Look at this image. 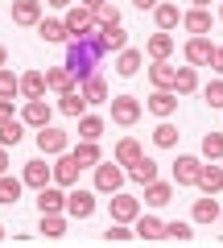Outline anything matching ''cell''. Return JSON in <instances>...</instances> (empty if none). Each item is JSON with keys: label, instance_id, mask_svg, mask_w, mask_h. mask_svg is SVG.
Instances as JSON below:
<instances>
[{"label": "cell", "instance_id": "30bf717a", "mask_svg": "<svg viewBox=\"0 0 223 248\" xmlns=\"http://www.w3.org/2000/svg\"><path fill=\"white\" fill-rule=\"evenodd\" d=\"M145 108H149V112L157 116V120H170V116L178 112V91H153Z\"/></svg>", "mask_w": 223, "mask_h": 248}, {"label": "cell", "instance_id": "4dcf8cb0", "mask_svg": "<svg viewBox=\"0 0 223 248\" xmlns=\"http://www.w3.org/2000/svg\"><path fill=\"white\" fill-rule=\"evenodd\" d=\"M99 37H104V50H128V33L120 25H107V29H99Z\"/></svg>", "mask_w": 223, "mask_h": 248}, {"label": "cell", "instance_id": "4fadbf2b", "mask_svg": "<svg viewBox=\"0 0 223 248\" xmlns=\"http://www.w3.org/2000/svg\"><path fill=\"white\" fill-rule=\"evenodd\" d=\"M37 211H42V215H62V211H66V195L58 190V186L37 190Z\"/></svg>", "mask_w": 223, "mask_h": 248}, {"label": "cell", "instance_id": "db71d44e", "mask_svg": "<svg viewBox=\"0 0 223 248\" xmlns=\"http://www.w3.org/2000/svg\"><path fill=\"white\" fill-rule=\"evenodd\" d=\"M190 4H194V9H207V4H211V0H190Z\"/></svg>", "mask_w": 223, "mask_h": 248}, {"label": "cell", "instance_id": "836d02e7", "mask_svg": "<svg viewBox=\"0 0 223 248\" xmlns=\"http://www.w3.org/2000/svg\"><path fill=\"white\" fill-rule=\"evenodd\" d=\"M21 186H25V182H21V178H9V174H0V203H17V199H21Z\"/></svg>", "mask_w": 223, "mask_h": 248}, {"label": "cell", "instance_id": "6da1fadb", "mask_svg": "<svg viewBox=\"0 0 223 248\" xmlns=\"http://www.w3.org/2000/svg\"><path fill=\"white\" fill-rule=\"evenodd\" d=\"M104 54L107 50H104V37H99V25L95 29H83V33H74L71 42H66V66L74 71L79 87L99 75V58H104Z\"/></svg>", "mask_w": 223, "mask_h": 248}, {"label": "cell", "instance_id": "ab89813d", "mask_svg": "<svg viewBox=\"0 0 223 248\" xmlns=\"http://www.w3.org/2000/svg\"><path fill=\"white\" fill-rule=\"evenodd\" d=\"M95 25H99V29H107V25H120V9L104 0V4L95 9Z\"/></svg>", "mask_w": 223, "mask_h": 248}, {"label": "cell", "instance_id": "c3c4849f", "mask_svg": "<svg viewBox=\"0 0 223 248\" xmlns=\"http://www.w3.org/2000/svg\"><path fill=\"white\" fill-rule=\"evenodd\" d=\"M133 4H136V9H141V13H145V9H157L161 0H133Z\"/></svg>", "mask_w": 223, "mask_h": 248}, {"label": "cell", "instance_id": "7a4b0ae2", "mask_svg": "<svg viewBox=\"0 0 223 248\" xmlns=\"http://www.w3.org/2000/svg\"><path fill=\"white\" fill-rule=\"evenodd\" d=\"M124 174H128V170H120V161H99V166H95V190H99V195H120Z\"/></svg>", "mask_w": 223, "mask_h": 248}, {"label": "cell", "instance_id": "603a6c76", "mask_svg": "<svg viewBox=\"0 0 223 248\" xmlns=\"http://www.w3.org/2000/svg\"><path fill=\"white\" fill-rule=\"evenodd\" d=\"M141 157H145V149H141L136 137H124V141L116 145V161H120V166H136Z\"/></svg>", "mask_w": 223, "mask_h": 248}, {"label": "cell", "instance_id": "f35d334b", "mask_svg": "<svg viewBox=\"0 0 223 248\" xmlns=\"http://www.w3.org/2000/svg\"><path fill=\"white\" fill-rule=\"evenodd\" d=\"M153 141H157L161 149H170V145H178V128H174L170 120H161L157 128H153Z\"/></svg>", "mask_w": 223, "mask_h": 248}, {"label": "cell", "instance_id": "60d3db41", "mask_svg": "<svg viewBox=\"0 0 223 248\" xmlns=\"http://www.w3.org/2000/svg\"><path fill=\"white\" fill-rule=\"evenodd\" d=\"M42 236H50V240L66 236V219L62 215H42Z\"/></svg>", "mask_w": 223, "mask_h": 248}, {"label": "cell", "instance_id": "b9f144b4", "mask_svg": "<svg viewBox=\"0 0 223 248\" xmlns=\"http://www.w3.org/2000/svg\"><path fill=\"white\" fill-rule=\"evenodd\" d=\"M203 153H207L211 161H219V157H223V133H207V137H203Z\"/></svg>", "mask_w": 223, "mask_h": 248}, {"label": "cell", "instance_id": "9f6ffc18", "mask_svg": "<svg viewBox=\"0 0 223 248\" xmlns=\"http://www.w3.org/2000/svg\"><path fill=\"white\" fill-rule=\"evenodd\" d=\"M219 21H223V9H219Z\"/></svg>", "mask_w": 223, "mask_h": 248}, {"label": "cell", "instance_id": "484cf974", "mask_svg": "<svg viewBox=\"0 0 223 248\" xmlns=\"http://www.w3.org/2000/svg\"><path fill=\"white\" fill-rule=\"evenodd\" d=\"M79 91H83V99H87V104H112V99H107V83H104V75L87 79Z\"/></svg>", "mask_w": 223, "mask_h": 248}, {"label": "cell", "instance_id": "2e32d148", "mask_svg": "<svg viewBox=\"0 0 223 248\" xmlns=\"http://www.w3.org/2000/svg\"><path fill=\"white\" fill-rule=\"evenodd\" d=\"M13 21L17 25H42V0H13Z\"/></svg>", "mask_w": 223, "mask_h": 248}, {"label": "cell", "instance_id": "ee69618b", "mask_svg": "<svg viewBox=\"0 0 223 248\" xmlns=\"http://www.w3.org/2000/svg\"><path fill=\"white\" fill-rule=\"evenodd\" d=\"M165 236H174V240H190V236H194V232H190V223L174 219V223H165Z\"/></svg>", "mask_w": 223, "mask_h": 248}, {"label": "cell", "instance_id": "816d5d0a", "mask_svg": "<svg viewBox=\"0 0 223 248\" xmlns=\"http://www.w3.org/2000/svg\"><path fill=\"white\" fill-rule=\"evenodd\" d=\"M79 4H87V9H99V4H104V0H79Z\"/></svg>", "mask_w": 223, "mask_h": 248}, {"label": "cell", "instance_id": "f1b7e54d", "mask_svg": "<svg viewBox=\"0 0 223 248\" xmlns=\"http://www.w3.org/2000/svg\"><path fill=\"white\" fill-rule=\"evenodd\" d=\"M182 25L198 37V33H207V29H211V13H207V9H190V13H182Z\"/></svg>", "mask_w": 223, "mask_h": 248}, {"label": "cell", "instance_id": "d590c367", "mask_svg": "<svg viewBox=\"0 0 223 248\" xmlns=\"http://www.w3.org/2000/svg\"><path fill=\"white\" fill-rule=\"evenodd\" d=\"M153 17H157V29H174L182 21V13H178V4H157Z\"/></svg>", "mask_w": 223, "mask_h": 248}, {"label": "cell", "instance_id": "e575fe53", "mask_svg": "<svg viewBox=\"0 0 223 248\" xmlns=\"http://www.w3.org/2000/svg\"><path fill=\"white\" fill-rule=\"evenodd\" d=\"M79 137L83 141H99L104 137V120L99 116H79Z\"/></svg>", "mask_w": 223, "mask_h": 248}, {"label": "cell", "instance_id": "f907efd6", "mask_svg": "<svg viewBox=\"0 0 223 248\" xmlns=\"http://www.w3.org/2000/svg\"><path fill=\"white\" fill-rule=\"evenodd\" d=\"M9 170V153H4V145H0V174Z\"/></svg>", "mask_w": 223, "mask_h": 248}, {"label": "cell", "instance_id": "681fc988", "mask_svg": "<svg viewBox=\"0 0 223 248\" xmlns=\"http://www.w3.org/2000/svg\"><path fill=\"white\" fill-rule=\"evenodd\" d=\"M45 4H54V9H71L74 0H45Z\"/></svg>", "mask_w": 223, "mask_h": 248}, {"label": "cell", "instance_id": "cb8c5ba5", "mask_svg": "<svg viewBox=\"0 0 223 248\" xmlns=\"http://www.w3.org/2000/svg\"><path fill=\"white\" fill-rule=\"evenodd\" d=\"M170 199H174V186L170 182H161V178H157V182L145 186V203H149V207H165Z\"/></svg>", "mask_w": 223, "mask_h": 248}, {"label": "cell", "instance_id": "e0dca14e", "mask_svg": "<svg viewBox=\"0 0 223 248\" xmlns=\"http://www.w3.org/2000/svg\"><path fill=\"white\" fill-rule=\"evenodd\" d=\"M45 87H50L45 83V71H25L21 75V95L25 99H45Z\"/></svg>", "mask_w": 223, "mask_h": 248}, {"label": "cell", "instance_id": "d6a6232c", "mask_svg": "<svg viewBox=\"0 0 223 248\" xmlns=\"http://www.w3.org/2000/svg\"><path fill=\"white\" fill-rule=\"evenodd\" d=\"M74 157H79V166H99L104 153H99L95 141H79V145H74Z\"/></svg>", "mask_w": 223, "mask_h": 248}, {"label": "cell", "instance_id": "d4e9b609", "mask_svg": "<svg viewBox=\"0 0 223 248\" xmlns=\"http://www.w3.org/2000/svg\"><path fill=\"white\" fill-rule=\"evenodd\" d=\"M141 58H145V54L133 50V46L120 50V54H116V75H124V79H128V75H136V71H141Z\"/></svg>", "mask_w": 223, "mask_h": 248}, {"label": "cell", "instance_id": "52a82bcc", "mask_svg": "<svg viewBox=\"0 0 223 248\" xmlns=\"http://www.w3.org/2000/svg\"><path fill=\"white\" fill-rule=\"evenodd\" d=\"M79 157H74V153H58V161H54V182L58 186H74L79 182Z\"/></svg>", "mask_w": 223, "mask_h": 248}, {"label": "cell", "instance_id": "5b68a950", "mask_svg": "<svg viewBox=\"0 0 223 248\" xmlns=\"http://www.w3.org/2000/svg\"><path fill=\"white\" fill-rule=\"evenodd\" d=\"M182 54H186L190 66H211L215 46H211V37H207V33H198V37H190V42H186V50H182Z\"/></svg>", "mask_w": 223, "mask_h": 248}, {"label": "cell", "instance_id": "9c48e42d", "mask_svg": "<svg viewBox=\"0 0 223 248\" xmlns=\"http://www.w3.org/2000/svg\"><path fill=\"white\" fill-rule=\"evenodd\" d=\"M62 21H66V29H71V37H74V33H83V29H95V9H87V4H71Z\"/></svg>", "mask_w": 223, "mask_h": 248}, {"label": "cell", "instance_id": "7c38bea8", "mask_svg": "<svg viewBox=\"0 0 223 248\" xmlns=\"http://www.w3.org/2000/svg\"><path fill=\"white\" fill-rule=\"evenodd\" d=\"M198 170H203V161L182 153V157L174 161V182H178V186H198Z\"/></svg>", "mask_w": 223, "mask_h": 248}, {"label": "cell", "instance_id": "f5cc1de1", "mask_svg": "<svg viewBox=\"0 0 223 248\" xmlns=\"http://www.w3.org/2000/svg\"><path fill=\"white\" fill-rule=\"evenodd\" d=\"M4 62H9V50H4V46H0V66H4Z\"/></svg>", "mask_w": 223, "mask_h": 248}, {"label": "cell", "instance_id": "8992f818", "mask_svg": "<svg viewBox=\"0 0 223 248\" xmlns=\"http://www.w3.org/2000/svg\"><path fill=\"white\" fill-rule=\"evenodd\" d=\"M50 178H54V166H45L42 157L25 161V174H21V182H25V186H33V190H45V186H50Z\"/></svg>", "mask_w": 223, "mask_h": 248}, {"label": "cell", "instance_id": "ba28073f", "mask_svg": "<svg viewBox=\"0 0 223 248\" xmlns=\"http://www.w3.org/2000/svg\"><path fill=\"white\" fill-rule=\"evenodd\" d=\"M91 211H95V195L91 190H71L66 195V215L71 219H91Z\"/></svg>", "mask_w": 223, "mask_h": 248}, {"label": "cell", "instance_id": "44dd1931", "mask_svg": "<svg viewBox=\"0 0 223 248\" xmlns=\"http://www.w3.org/2000/svg\"><path fill=\"white\" fill-rule=\"evenodd\" d=\"M170 54H174V37L165 33V29L149 37V58H153V62H170Z\"/></svg>", "mask_w": 223, "mask_h": 248}, {"label": "cell", "instance_id": "5bb4252c", "mask_svg": "<svg viewBox=\"0 0 223 248\" xmlns=\"http://www.w3.org/2000/svg\"><path fill=\"white\" fill-rule=\"evenodd\" d=\"M45 83H50V87L58 91V95H66V91H74V87H79V79H74V71L66 66V62H62V66H50V71H45Z\"/></svg>", "mask_w": 223, "mask_h": 248}, {"label": "cell", "instance_id": "7bdbcfd3", "mask_svg": "<svg viewBox=\"0 0 223 248\" xmlns=\"http://www.w3.org/2000/svg\"><path fill=\"white\" fill-rule=\"evenodd\" d=\"M203 95H207V104H211V108H223V79L207 83V91H203Z\"/></svg>", "mask_w": 223, "mask_h": 248}, {"label": "cell", "instance_id": "74e56055", "mask_svg": "<svg viewBox=\"0 0 223 248\" xmlns=\"http://www.w3.org/2000/svg\"><path fill=\"white\" fill-rule=\"evenodd\" d=\"M13 95H21V75L0 66V99H13Z\"/></svg>", "mask_w": 223, "mask_h": 248}, {"label": "cell", "instance_id": "4316f807", "mask_svg": "<svg viewBox=\"0 0 223 248\" xmlns=\"http://www.w3.org/2000/svg\"><path fill=\"white\" fill-rule=\"evenodd\" d=\"M128 178H133V182H141V186L157 182V161H153V157H141L136 166H128Z\"/></svg>", "mask_w": 223, "mask_h": 248}, {"label": "cell", "instance_id": "7dc6e473", "mask_svg": "<svg viewBox=\"0 0 223 248\" xmlns=\"http://www.w3.org/2000/svg\"><path fill=\"white\" fill-rule=\"evenodd\" d=\"M211 71L223 75V46H215V54H211Z\"/></svg>", "mask_w": 223, "mask_h": 248}, {"label": "cell", "instance_id": "277c9868", "mask_svg": "<svg viewBox=\"0 0 223 248\" xmlns=\"http://www.w3.org/2000/svg\"><path fill=\"white\" fill-rule=\"evenodd\" d=\"M112 120L124 124V128L136 124V120H141V99H136V95H112Z\"/></svg>", "mask_w": 223, "mask_h": 248}, {"label": "cell", "instance_id": "d6986e66", "mask_svg": "<svg viewBox=\"0 0 223 248\" xmlns=\"http://www.w3.org/2000/svg\"><path fill=\"white\" fill-rule=\"evenodd\" d=\"M190 219H194V223H215V219H223V211H219V203H215V195L194 199V211H190Z\"/></svg>", "mask_w": 223, "mask_h": 248}, {"label": "cell", "instance_id": "ffe728a7", "mask_svg": "<svg viewBox=\"0 0 223 248\" xmlns=\"http://www.w3.org/2000/svg\"><path fill=\"white\" fill-rule=\"evenodd\" d=\"M198 190H203V195H219L223 190V170L219 166H203L198 170Z\"/></svg>", "mask_w": 223, "mask_h": 248}, {"label": "cell", "instance_id": "8d00e7d4", "mask_svg": "<svg viewBox=\"0 0 223 248\" xmlns=\"http://www.w3.org/2000/svg\"><path fill=\"white\" fill-rule=\"evenodd\" d=\"M194 87H198V75H194V66H178V79H174V91H178V95H190Z\"/></svg>", "mask_w": 223, "mask_h": 248}, {"label": "cell", "instance_id": "ac0fdd59", "mask_svg": "<svg viewBox=\"0 0 223 248\" xmlns=\"http://www.w3.org/2000/svg\"><path fill=\"white\" fill-rule=\"evenodd\" d=\"M149 79L157 91H174V79H178V66H170V62H153L149 66Z\"/></svg>", "mask_w": 223, "mask_h": 248}, {"label": "cell", "instance_id": "f6af8a7d", "mask_svg": "<svg viewBox=\"0 0 223 248\" xmlns=\"http://www.w3.org/2000/svg\"><path fill=\"white\" fill-rule=\"evenodd\" d=\"M104 236H107V240H128V236H136V228H128V223H112Z\"/></svg>", "mask_w": 223, "mask_h": 248}, {"label": "cell", "instance_id": "1f68e13d", "mask_svg": "<svg viewBox=\"0 0 223 248\" xmlns=\"http://www.w3.org/2000/svg\"><path fill=\"white\" fill-rule=\"evenodd\" d=\"M21 137H25V120H4L0 124V145L9 149V145H21Z\"/></svg>", "mask_w": 223, "mask_h": 248}, {"label": "cell", "instance_id": "9a60e30c", "mask_svg": "<svg viewBox=\"0 0 223 248\" xmlns=\"http://www.w3.org/2000/svg\"><path fill=\"white\" fill-rule=\"evenodd\" d=\"M21 120H25L29 128H45V124H50V104H45V99H25Z\"/></svg>", "mask_w": 223, "mask_h": 248}, {"label": "cell", "instance_id": "f546056e", "mask_svg": "<svg viewBox=\"0 0 223 248\" xmlns=\"http://www.w3.org/2000/svg\"><path fill=\"white\" fill-rule=\"evenodd\" d=\"M136 236L141 240H165V223L153 219V215H141V219H136Z\"/></svg>", "mask_w": 223, "mask_h": 248}, {"label": "cell", "instance_id": "11a10c76", "mask_svg": "<svg viewBox=\"0 0 223 248\" xmlns=\"http://www.w3.org/2000/svg\"><path fill=\"white\" fill-rule=\"evenodd\" d=\"M0 240H4V228H0Z\"/></svg>", "mask_w": 223, "mask_h": 248}, {"label": "cell", "instance_id": "8fae6325", "mask_svg": "<svg viewBox=\"0 0 223 248\" xmlns=\"http://www.w3.org/2000/svg\"><path fill=\"white\" fill-rule=\"evenodd\" d=\"M37 149L42 153H50V157H58V153H66V133L62 128H37Z\"/></svg>", "mask_w": 223, "mask_h": 248}, {"label": "cell", "instance_id": "7402d4cb", "mask_svg": "<svg viewBox=\"0 0 223 248\" xmlns=\"http://www.w3.org/2000/svg\"><path fill=\"white\" fill-rule=\"evenodd\" d=\"M58 112L62 116H87V99H83V91H66V95H58Z\"/></svg>", "mask_w": 223, "mask_h": 248}, {"label": "cell", "instance_id": "83f0119b", "mask_svg": "<svg viewBox=\"0 0 223 248\" xmlns=\"http://www.w3.org/2000/svg\"><path fill=\"white\" fill-rule=\"evenodd\" d=\"M37 33H42V42H71V29H66V21H42L37 25Z\"/></svg>", "mask_w": 223, "mask_h": 248}, {"label": "cell", "instance_id": "bcb514c9", "mask_svg": "<svg viewBox=\"0 0 223 248\" xmlns=\"http://www.w3.org/2000/svg\"><path fill=\"white\" fill-rule=\"evenodd\" d=\"M4 120H17V116H13V99H0V124Z\"/></svg>", "mask_w": 223, "mask_h": 248}, {"label": "cell", "instance_id": "3957f363", "mask_svg": "<svg viewBox=\"0 0 223 248\" xmlns=\"http://www.w3.org/2000/svg\"><path fill=\"white\" fill-rule=\"evenodd\" d=\"M107 203H112V223H136L141 219V203H136L133 195H124V190L112 195Z\"/></svg>", "mask_w": 223, "mask_h": 248}]
</instances>
